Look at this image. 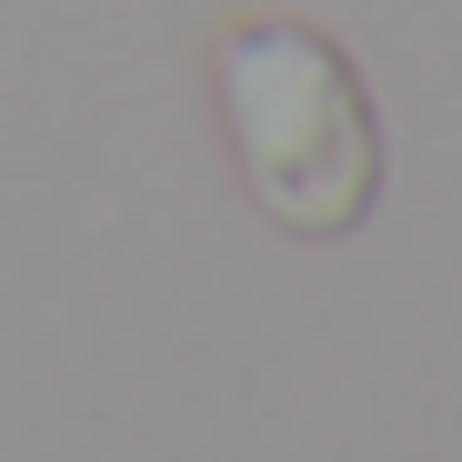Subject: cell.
Returning a JSON list of instances; mask_svg holds the SVG:
<instances>
[{
  "label": "cell",
  "instance_id": "obj_1",
  "mask_svg": "<svg viewBox=\"0 0 462 462\" xmlns=\"http://www.w3.org/2000/svg\"><path fill=\"white\" fill-rule=\"evenodd\" d=\"M221 121L242 151V181L262 211L301 242L352 231L382 191V131L352 81V60L301 31V21H252L221 41Z\"/></svg>",
  "mask_w": 462,
  "mask_h": 462
}]
</instances>
